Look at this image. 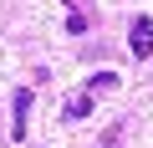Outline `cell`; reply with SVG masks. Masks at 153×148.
<instances>
[{
  "mask_svg": "<svg viewBox=\"0 0 153 148\" xmlns=\"http://www.w3.org/2000/svg\"><path fill=\"white\" fill-rule=\"evenodd\" d=\"M10 107H16V112H10V138L21 143V138H26V107H31V87H21Z\"/></svg>",
  "mask_w": 153,
  "mask_h": 148,
  "instance_id": "2",
  "label": "cell"
},
{
  "mask_svg": "<svg viewBox=\"0 0 153 148\" xmlns=\"http://www.w3.org/2000/svg\"><path fill=\"white\" fill-rule=\"evenodd\" d=\"M97 87L107 92V87H117V77H112V71H102V77H92V82H87V92H97Z\"/></svg>",
  "mask_w": 153,
  "mask_h": 148,
  "instance_id": "4",
  "label": "cell"
},
{
  "mask_svg": "<svg viewBox=\"0 0 153 148\" xmlns=\"http://www.w3.org/2000/svg\"><path fill=\"white\" fill-rule=\"evenodd\" d=\"M82 118H92V92H82V97L66 102V123H82Z\"/></svg>",
  "mask_w": 153,
  "mask_h": 148,
  "instance_id": "3",
  "label": "cell"
},
{
  "mask_svg": "<svg viewBox=\"0 0 153 148\" xmlns=\"http://www.w3.org/2000/svg\"><path fill=\"white\" fill-rule=\"evenodd\" d=\"M66 31H71V36H82V31H87V21L76 16V10H66Z\"/></svg>",
  "mask_w": 153,
  "mask_h": 148,
  "instance_id": "5",
  "label": "cell"
},
{
  "mask_svg": "<svg viewBox=\"0 0 153 148\" xmlns=\"http://www.w3.org/2000/svg\"><path fill=\"white\" fill-rule=\"evenodd\" d=\"M128 51H133L138 61L153 56V21H148V16H138V21L128 26Z\"/></svg>",
  "mask_w": 153,
  "mask_h": 148,
  "instance_id": "1",
  "label": "cell"
}]
</instances>
